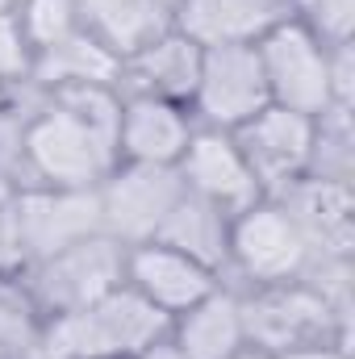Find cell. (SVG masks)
I'll return each instance as SVG.
<instances>
[{
  "label": "cell",
  "instance_id": "1",
  "mask_svg": "<svg viewBox=\"0 0 355 359\" xmlns=\"http://www.w3.org/2000/svg\"><path fill=\"white\" fill-rule=\"evenodd\" d=\"M121 100L113 88H55L21 134V159L46 188H96L117 168Z\"/></svg>",
  "mask_w": 355,
  "mask_h": 359
},
{
  "label": "cell",
  "instance_id": "2",
  "mask_svg": "<svg viewBox=\"0 0 355 359\" xmlns=\"http://www.w3.org/2000/svg\"><path fill=\"white\" fill-rule=\"evenodd\" d=\"M168 330V313L117 284L84 309L46 318L38 359H138Z\"/></svg>",
  "mask_w": 355,
  "mask_h": 359
},
{
  "label": "cell",
  "instance_id": "3",
  "mask_svg": "<svg viewBox=\"0 0 355 359\" xmlns=\"http://www.w3.org/2000/svg\"><path fill=\"white\" fill-rule=\"evenodd\" d=\"M239 309H243L247 347L264 351V355H284L297 347L330 343V334L347 318L305 276L284 280V284H260V292L239 297Z\"/></svg>",
  "mask_w": 355,
  "mask_h": 359
},
{
  "label": "cell",
  "instance_id": "4",
  "mask_svg": "<svg viewBox=\"0 0 355 359\" xmlns=\"http://www.w3.org/2000/svg\"><path fill=\"white\" fill-rule=\"evenodd\" d=\"M117 284H126V247L109 234H88L46 259H34L25 292L34 297L38 313L59 318L100 301Z\"/></svg>",
  "mask_w": 355,
  "mask_h": 359
},
{
  "label": "cell",
  "instance_id": "5",
  "mask_svg": "<svg viewBox=\"0 0 355 359\" xmlns=\"http://www.w3.org/2000/svg\"><path fill=\"white\" fill-rule=\"evenodd\" d=\"M255 46H260V63H264L272 104L305 113V117H322L326 109H335L326 46L301 21L284 17L280 25L267 29Z\"/></svg>",
  "mask_w": 355,
  "mask_h": 359
},
{
  "label": "cell",
  "instance_id": "6",
  "mask_svg": "<svg viewBox=\"0 0 355 359\" xmlns=\"http://www.w3.org/2000/svg\"><path fill=\"white\" fill-rule=\"evenodd\" d=\"M184 192V180L176 168H155V163H126L113 168L96 184L100 201V234H109L121 247L151 243L172 213V205Z\"/></svg>",
  "mask_w": 355,
  "mask_h": 359
},
{
  "label": "cell",
  "instance_id": "7",
  "mask_svg": "<svg viewBox=\"0 0 355 359\" xmlns=\"http://www.w3.org/2000/svg\"><path fill=\"white\" fill-rule=\"evenodd\" d=\"M230 264L255 284H284L301 280L314 255L280 201H255L230 217Z\"/></svg>",
  "mask_w": 355,
  "mask_h": 359
},
{
  "label": "cell",
  "instance_id": "8",
  "mask_svg": "<svg viewBox=\"0 0 355 359\" xmlns=\"http://www.w3.org/2000/svg\"><path fill=\"white\" fill-rule=\"evenodd\" d=\"M192 104L209 121V130H226V134H234L243 121L267 109L272 96H267L260 46H209L201 55Z\"/></svg>",
  "mask_w": 355,
  "mask_h": 359
},
{
  "label": "cell",
  "instance_id": "9",
  "mask_svg": "<svg viewBox=\"0 0 355 359\" xmlns=\"http://www.w3.org/2000/svg\"><path fill=\"white\" fill-rule=\"evenodd\" d=\"M13 222L25 264H34L100 234V201L96 188H29L13 196Z\"/></svg>",
  "mask_w": 355,
  "mask_h": 359
},
{
  "label": "cell",
  "instance_id": "10",
  "mask_svg": "<svg viewBox=\"0 0 355 359\" xmlns=\"http://www.w3.org/2000/svg\"><path fill=\"white\" fill-rule=\"evenodd\" d=\"M234 142L247 159V168L255 172L264 192H284L288 184L309 172V155H314V117L267 104L251 121H243L234 130Z\"/></svg>",
  "mask_w": 355,
  "mask_h": 359
},
{
  "label": "cell",
  "instance_id": "11",
  "mask_svg": "<svg viewBox=\"0 0 355 359\" xmlns=\"http://www.w3.org/2000/svg\"><path fill=\"white\" fill-rule=\"evenodd\" d=\"M176 172L192 196L217 205L230 217L243 213V209H251L255 201H264L260 180L247 168L234 134H226V130H192Z\"/></svg>",
  "mask_w": 355,
  "mask_h": 359
},
{
  "label": "cell",
  "instance_id": "12",
  "mask_svg": "<svg viewBox=\"0 0 355 359\" xmlns=\"http://www.w3.org/2000/svg\"><path fill=\"white\" fill-rule=\"evenodd\" d=\"M280 205L288 209L293 226L301 230L314 259H339L347 264L355 247V201L347 180L301 176L280 192Z\"/></svg>",
  "mask_w": 355,
  "mask_h": 359
},
{
  "label": "cell",
  "instance_id": "13",
  "mask_svg": "<svg viewBox=\"0 0 355 359\" xmlns=\"http://www.w3.org/2000/svg\"><path fill=\"white\" fill-rule=\"evenodd\" d=\"M126 284L147 297L155 309H163L168 318L184 313L188 305H196L201 297H209L217 284H213V271L196 259H188L176 247H163V243H138V247H126Z\"/></svg>",
  "mask_w": 355,
  "mask_h": 359
},
{
  "label": "cell",
  "instance_id": "14",
  "mask_svg": "<svg viewBox=\"0 0 355 359\" xmlns=\"http://www.w3.org/2000/svg\"><path fill=\"white\" fill-rule=\"evenodd\" d=\"M284 21V0H176L172 25L209 46H255L272 25Z\"/></svg>",
  "mask_w": 355,
  "mask_h": 359
},
{
  "label": "cell",
  "instance_id": "15",
  "mask_svg": "<svg viewBox=\"0 0 355 359\" xmlns=\"http://www.w3.org/2000/svg\"><path fill=\"white\" fill-rule=\"evenodd\" d=\"M192 138V126L184 109L159 96H130L121 104V126H117V163H155V168H176L184 147Z\"/></svg>",
  "mask_w": 355,
  "mask_h": 359
},
{
  "label": "cell",
  "instance_id": "16",
  "mask_svg": "<svg viewBox=\"0 0 355 359\" xmlns=\"http://www.w3.org/2000/svg\"><path fill=\"white\" fill-rule=\"evenodd\" d=\"M201 46L192 38H184L176 25H168L159 38H151L142 50H134L121 67V76H134L142 96H159V100H192L196 76H201Z\"/></svg>",
  "mask_w": 355,
  "mask_h": 359
},
{
  "label": "cell",
  "instance_id": "17",
  "mask_svg": "<svg viewBox=\"0 0 355 359\" xmlns=\"http://www.w3.org/2000/svg\"><path fill=\"white\" fill-rule=\"evenodd\" d=\"M121 67L126 59L113 55L100 38H92L88 29H76L42 50H34V67L29 76L42 84V88H84V84H96V88H113L121 80Z\"/></svg>",
  "mask_w": 355,
  "mask_h": 359
},
{
  "label": "cell",
  "instance_id": "18",
  "mask_svg": "<svg viewBox=\"0 0 355 359\" xmlns=\"http://www.w3.org/2000/svg\"><path fill=\"white\" fill-rule=\"evenodd\" d=\"M176 343L184 359H234L247 351V334H243V309L234 292L213 288L209 297H201L196 305H188L176 313Z\"/></svg>",
  "mask_w": 355,
  "mask_h": 359
},
{
  "label": "cell",
  "instance_id": "19",
  "mask_svg": "<svg viewBox=\"0 0 355 359\" xmlns=\"http://www.w3.org/2000/svg\"><path fill=\"white\" fill-rule=\"evenodd\" d=\"M155 243L176 247L188 259L217 271L222 264H230V213H222L217 205H209L184 188L180 201L172 205V213L163 217Z\"/></svg>",
  "mask_w": 355,
  "mask_h": 359
},
{
  "label": "cell",
  "instance_id": "20",
  "mask_svg": "<svg viewBox=\"0 0 355 359\" xmlns=\"http://www.w3.org/2000/svg\"><path fill=\"white\" fill-rule=\"evenodd\" d=\"M76 8H80V29L100 38L121 59H130L172 25V8L155 0H76Z\"/></svg>",
  "mask_w": 355,
  "mask_h": 359
},
{
  "label": "cell",
  "instance_id": "21",
  "mask_svg": "<svg viewBox=\"0 0 355 359\" xmlns=\"http://www.w3.org/2000/svg\"><path fill=\"white\" fill-rule=\"evenodd\" d=\"M42 318L34 297L0 276V359H38L42 347Z\"/></svg>",
  "mask_w": 355,
  "mask_h": 359
},
{
  "label": "cell",
  "instance_id": "22",
  "mask_svg": "<svg viewBox=\"0 0 355 359\" xmlns=\"http://www.w3.org/2000/svg\"><path fill=\"white\" fill-rule=\"evenodd\" d=\"M17 25L34 50L67 38L80 29V8L76 0H21L17 4Z\"/></svg>",
  "mask_w": 355,
  "mask_h": 359
},
{
  "label": "cell",
  "instance_id": "23",
  "mask_svg": "<svg viewBox=\"0 0 355 359\" xmlns=\"http://www.w3.org/2000/svg\"><path fill=\"white\" fill-rule=\"evenodd\" d=\"M297 13H301V25H305L322 46L351 42L355 0H297Z\"/></svg>",
  "mask_w": 355,
  "mask_h": 359
},
{
  "label": "cell",
  "instance_id": "24",
  "mask_svg": "<svg viewBox=\"0 0 355 359\" xmlns=\"http://www.w3.org/2000/svg\"><path fill=\"white\" fill-rule=\"evenodd\" d=\"M34 67V46L25 42L17 13H0V84L4 80H25Z\"/></svg>",
  "mask_w": 355,
  "mask_h": 359
},
{
  "label": "cell",
  "instance_id": "25",
  "mask_svg": "<svg viewBox=\"0 0 355 359\" xmlns=\"http://www.w3.org/2000/svg\"><path fill=\"white\" fill-rule=\"evenodd\" d=\"M272 359H347L339 347L330 343H318V347H297V351H284V355H272Z\"/></svg>",
  "mask_w": 355,
  "mask_h": 359
},
{
  "label": "cell",
  "instance_id": "26",
  "mask_svg": "<svg viewBox=\"0 0 355 359\" xmlns=\"http://www.w3.org/2000/svg\"><path fill=\"white\" fill-rule=\"evenodd\" d=\"M138 359H184V355H180L176 343H163V339H159V343H151V347H147Z\"/></svg>",
  "mask_w": 355,
  "mask_h": 359
},
{
  "label": "cell",
  "instance_id": "27",
  "mask_svg": "<svg viewBox=\"0 0 355 359\" xmlns=\"http://www.w3.org/2000/svg\"><path fill=\"white\" fill-rule=\"evenodd\" d=\"M234 359H272V355H264V351H251V347H247V351H239Z\"/></svg>",
  "mask_w": 355,
  "mask_h": 359
},
{
  "label": "cell",
  "instance_id": "28",
  "mask_svg": "<svg viewBox=\"0 0 355 359\" xmlns=\"http://www.w3.org/2000/svg\"><path fill=\"white\" fill-rule=\"evenodd\" d=\"M17 4L21 0H0V13H17Z\"/></svg>",
  "mask_w": 355,
  "mask_h": 359
},
{
  "label": "cell",
  "instance_id": "29",
  "mask_svg": "<svg viewBox=\"0 0 355 359\" xmlns=\"http://www.w3.org/2000/svg\"><path fill=\"white\" fill-rule=\"evenodd\" d=\"M155 4H163V8H176V0H155Z\"/></svg>",
  "mask_w": 355,
  "mask_h": 359
}]
</instances>
